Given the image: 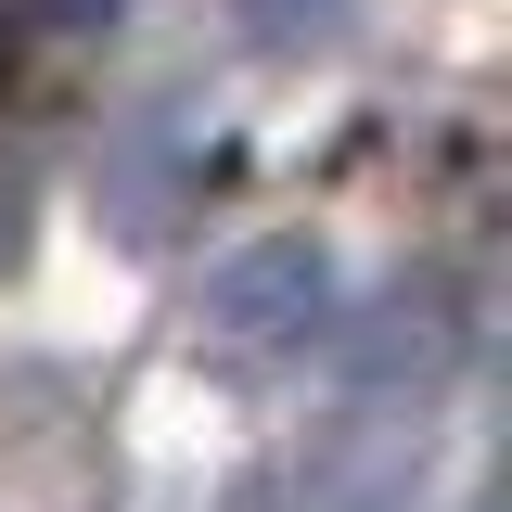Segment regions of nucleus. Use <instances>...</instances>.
Segmentation results:
<instances>
[{
	"label": "nucleus",
	"mask_w": 512,
	"mask_h": 512,
	"mask_svg": "<svg viewBox=\"0 0 512 512\" xmlns=\"http://www.w3.org/2000/svg\"><path fill=\"white\" fill-rule=\"evenodd\" d=\"M333 320H346V282H333V244L320 231H256L205 269V359L218 372H295L308 346H333Z\"/></svg>",
	"instance_id": "nucleus-1"
},
{
	"label": "nucleus",
	"mask_w": 512,
	"mask_h": 512,
	"mask_svg": "<svg viewBox=\"0 0 512 512\" xmlns=\"http://www.w3.org/2000/svg\"><path fill=\"white\" fill-rule=\"evenodd\" d=\"M333 384L359 397V410H423V397H448L461 384V359H474V295L448 282V269H410V282H384L372 308L333 320Z\"/></svg>",
	"instance_id": "nucleus-2"
},
{
	"label": "nucleus",
	"mask_w": 512,
	"mask_h": 512,
	"mask_svg": "<svg viewBox=\"0 0 512 512\" xmlns=\"http://www.w3.org/2000/svg\"><path fill=\"white\" fill-rule=\"evenodd\" d=\"M192 192H205V128L180 116V103H154V116H128L116 141H103V167H90V205H103V231L116 244H167L192 218Z\"/></svg>",
	"instance_id": "nucleus-3"
},
{
	"label": "nucleus",
	"mask_w": 512,
	"mask_h": 512,
	"mask_svg": "<svg viewBox=\"0 0 512 512\" xmlns=\"http://www.w3.org/2000/svg\"><path fill=\"white\" fill-rule=\"evenodd\" d=\"M410 487H423V436H372V423L295 461V512H410Z\"/></svg>",
	"instance_id": "nucleus-4"
},
{
	"label": "nucleus",
	"mask_w": 512,
	"mask_h": 512,
	"mask_svg": "<svg viewBox=\"0 0 512 512\" xmlns=\"http://www.w3.org/2000/svg\"><path fill=\"white\" fill-rule=\"evenodd\" d=\"M128 0H0V103H26L39 77H64V64H90L103 39H116Z\"/></svg>",
	"instance_id": "nucleus-5"
},
{
	"label": "nucleus",
	"mask_w": 512,
	"mask_h": 512,
	"mask_svg": "<svg viewBox=\"0 0 512 512\" xmlns=\"http://www.w3.org/2000/svg\"><path fill=\"white\" fill-rule=\"evenodd\" d=\"M231 26H244V52L308 64V52H333V39L359 26V0H231Z\"/></svg>",
	"instance_id": "nucleus-6"
},
{
	"label": "nucleus",
	"mask_w": 512,
	"mask_h": 512,
	"mask_svg": "<svg viewBox=\"0 0 512 512\" xmlns=\"http://www.w3.org/2000/svg\"><path fill=\"white\" fill-rule=\"evenodd\" d=\"M26 244V180H0V256Z\"/></svg>",
	"instance_id": "nucleus-7"
}]
</instances>
